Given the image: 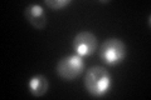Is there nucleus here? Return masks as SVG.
Wrapping results in <instances>:
<instances>
[{
    "label": "nucleus",
    "instance_id": "obj_4",
    "mask_svg": "<svg viewBox=\"0 0 151 100\" xmlns=\"http://www.w3.org/2000/svg\"><path fill=\"white\" fill-rule=\"evenodd\" d=\"M72 45L79 56H91L97 50V38L91 31H81L74 36Z\"/></svg>",
    "mask_w": 151,
    "mask_h": 100
},
{
    "label": "nucleus",
    "instance_id": "obj_5",
    "mask_svg": "<svg viewBox=\"0 0 151 100\" xmlns=\"http://www.w3.org/2000/svg\"><path fill=\"white\" fill-rule=\"evenodd\" d=\"M24 16L33 28L42 30L47 25V14L43 6L39 4H29L24 9Z\"/></svg>",
    "mask_w": 151,
    "mask_h": 100
},
{
    "label": "nucleus",
    "instance_id": "obj_3",
    "mask_svg": "<svg viewBox=\"0 0 151 100\" xmlns=\"http://www.w3.org/2000/svg\"><path fill=\"white\" fill-rule=\"evenodd\" d=\"M55 70L59 78L67 82H72L81 77L84 71V60L78 54L67 55L58 61Z\"/></svg>",
    "mask_w": 151,
    "mask_h": 100
},
{
    "label": "nucleus",
    "instance_id": "obj_2",
    "mask_svg": "<svg viewBox=\"0 0 151 100\" xmlns=\"http://www.w3.org/2000/svg\"><path fill=\"white\" fill-rule=\"evenodd\" d=\"M98 55L106 65L116 66L125 60L127 55V46L121 39L111 38L102 43Z\"/></svg>",
    "mask_w": 151,
    "mask_h": 100
},
{
    "label": "nucleus",
    "instance_id": "obj_6",
    "mask_svg": "<svg viewBox=\"0 0 151 100\" xmlns=\"http://www.w3.org/2000/svg\"><path fill=\"white\" fill-rule=\"evenodd\" d=\"M28 88H29V91L33 96H43V95L47 94L49 89V83H48V79H47L44 75L42 74H38L32 77L29 83H28Z\"/></svg>",
    "mask_w": 151,
    "mask_h": 100
},
{
    "label": "nucleus",
    "instance_id": "obj_7",
    "mask_svg": "<svg viewBox=\"0 0 151 100\" xmlns=\"http://www.w3.org/2000/svg\"><path fill=\"white\" fill-rule=\"evenodd\" d=\"M44 4L50 10L58 11V10H62V9L69 6L72 4V0H45Z\"/></svg>",
    "mask_w": 151,
    "mask_h": 100
},
{
    "label": "nucleus",
    "instance_id": "obj_1",
    "mask_svg": "<svg viewBox=\"0 0 151 100\" xmlns=\"http://www.w3.org/2000/svg\"><path fill=\"white\" fill-rule=\"evenodd\" d=\"M84 88L89 95L94 98H102L110 93L112 88V77L105 66H92L84 77Z\"/></svg>",
    "mask_w": 151,
    "mask_h": 100
}]
</instances>
